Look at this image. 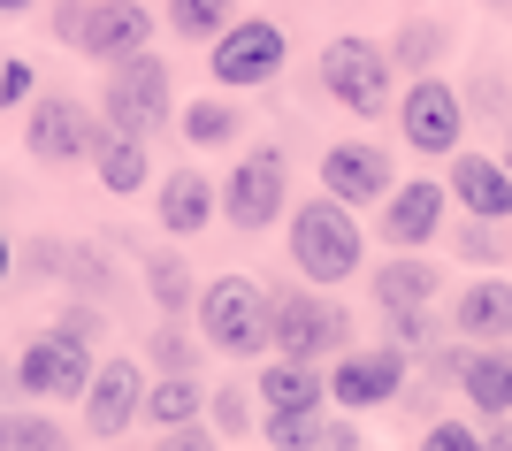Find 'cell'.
Segmentation results:
<instances>
[{"instance_id":"cell-15","label":"cell","mask_w":512,"mask_h":451,"mask_svg":"<svg viewBox=\"0 0 512 451\" xmlns=\"http://www.w3.org/2000/svg\"><path fill=\"white\" fill-rule=\"evenodd\" d=\"M444 199H451V184H428V176L390 184V199H383V237L398 245V253H428V237L444 230Z\"/></svg>"},{"instance_id":"cell-35","label":"cell","mask_w":512,"mask_h":451,"mask_svg":"<svg viewBox=\"0 0 512 451\" xmlns=\"http://www.w3.org/2000/svg\"><path fill=\"white\" fill-rule=\"evenodd\" d=\"M467 115H490V123H512V115H505V85H497L490 69H474V85H467Z\"/></svg>"},{"instance_id":"cell-4","label":"cell","mask_w":512,"mask_h":451,"mask_svg":"<svg viewBox=\"0 0 512 451\" xmlns=\"http://www.w3.org/2000/svg\"><path fill=\"white\" fill-rule=\"evenodd\" d=\"M314 77H321V92H329L337 108H352L360 123L398 108V62H390V46L360 39V31H344V39L321 46V54H314Z\"/></svg>"},{"instance_id":"cell-3","label":"cell","mask_w":512,"mask_h":451,"mask_svg":"<svg viewBox=\"0 0 512 451\" xmlns=\"http://www.w3.org/2000/svg\"><path fill=\"white\" fill-rule=\"evenodd\" d=\"M360 260H367V245H360V215L344 207L337 192H321V199H306L299 215H291V268H299L306 283H352L360 276Z\"/></svg>"},{"instance_id":"cell-5","label":"cell","mask_w":512,"mask_h":451,"mask_svg":"<svg viewBox=\"0 0 512 451\" xmlns=\"http://www.w3.org/2000/svg\"><path fill=\"white\" fill-rule=\"evenodd\" d=\"M176 115V92H169V62L161 54H130V62L107 69V85H100V123L130 130V138H161Z\"/></svg>"},{"instance_id":"cell-21","label":"cell","mask_w":512,"mask_h":451,"mask_svg":"<svg viewBox=\"0 0 512 451\" xmlns=\"http://www.w3.org/2000/svg\"><path fill=\"white\" fill-rule=\"evenodd\" d=\"M260 413H306V406H329V375H321V360H283L260 375Z\"/></svg>"},{"instance_id":"cell-37","label":"cell","mask_w":512,"mask_h":451,"mask_svg":"<svg viewBox=\"0 0 512 451\" xmlns=\"http://www.w3.org/2000/svg\"><path fill=\"white\" fill-rule=\"evenodd\" d=\"M62 276L77 283V291H107V268H100V253H92V245H77V253H69Z\"/></svg>"},{"instance_id":"cell-42","label":"cell","mask_w":512,"mask_h":451,"mask_svg":"<svg viewBox=\"0 0 512 451\" xmlns=\"http://www.w3.org/2000/svg\"><path fill=\"white\" fill-rule=\"evenodd\" d=\"M505 169H512V123H505Z\"/></svg>"},{"instance_id":"cell-38","label":"cell","mask_w":512,"mask_h":451,"mask_svg":"<svg viewBox=\"0 0 512 451\" xmlns=\"http://www.w3.org/2000/svg\"><path fill=\"white\" fill-rule=\"evenodd\" d=\"M421 444H428V451H474L482 436H474L467 421H428V436H421Z\"/></svg>"},{"instance_id":"cell-14","label":"cell","mask_w":512,"mask_h":451,"mask_svg":"<svg viewBox=\"0 0 512 451\" xmlns=\"http://www.w3.org/2000/svg\"><path fill=\"white\" fill-rule=\"evenodd\" d=\"M153 8H138V0H92V23H85V39H77V54H92L100 69L130 62V54H146L153 46Z\"/></svg>"},{"instance_id":"cell-36","label":"cell","mask_w":512,"mask_h":451,"mask_svg":"<svg viewBox=\"0 0 512 451\" xmlns=\"http://www.w3.org/2000/svg\"><path fill=\"white\" fill-rule=\"evenodd\" d=\"M46 23H54V39H62V46H77V39H85V23H92V0H54V16H46Z\"/></svg>"},{"instance_id":"cell-32","label":"cell","mask_w":512,"mask_h":451,"mask_svg":"<svg viewBox=\"0 0 512 451\" xmlns=\"http://www.w3.org/2000/svg\"><path fill=\"white\" fill-rule=\"evenodd\" d=\"M69 268V245H54V237H31V245H16V283H54Z\"/></svg>"},{"instance_id":"cell-13","label":"cell","mask_w":512,"mask_h":451,"mask_svg":"<svg viewBox=\"0 0 512 451\" xmlns=\"http://www.w3.org/2000/svg\"><path fill=\"white\" fill-rule=\"evenodd\" d=\"M398 169H390L383 146H360V138H344V146L321 153V192H337L344 207H383Z\"/></svg>"},{"instance_id":"cell-24","label":"cell","mask_w":512,"mask_h":451,"mask_svg":"<svg viewBox=\"0 0 512 451\" xmlns=\"http://www.w3.org/2000/svg\"><path fill=\"white\" fill-rule=\"evenodd\" d=\"M146 421L161 436L207 421V383H199V375H161V383H146Z\"/></svg>"},{"instance_id":"cell-30","label":"cell","mask_w":512,"mask_h":451,"mask_svg":"<svg viewBox=\"0 0 512 451\" xmlns=\"http://www.w3.org/2000/svg\"><path fill=\"white\" fill-rule=\"evenodd\" d=\"M436 54H444V23H421V16H413L406 31H398V46H390V62H398V69H413V77H421V69L436 62Z\"/></svg>"},{"instance_id":"cell-27","label":"cell","mask_w":512,"mask_h":451,"mask_svg":"<svg viewBox=\"0 0 512 451\" xmlns=\"http://www.w3.org/2000/svg\"><path fill=\"white\" fill-rule=\"evenodd\" d=\"M176 31V39H199V46H214L222 31L237 23V0H169V16H161Z\"/></svg>"},{"instance_id":"cell-8","label":"cell","mask_w":512,"mask_h":451,"mask_svg":"<svg viewBox=\"0 0 512 451\" xmlns=\"http://www.w3.org/2000/svg\"><path fill=\"white\" fill-rule=\"evenodd\" d=\"M283 199H291V161H283L276 146H253L237 153V169L222 176V222L230 230H268V222H283Z\"/></svg>"},{"instance_id":"cell-6","label":"cell","mask_w":512,"mask_h":451,"mask_svg":"<svg viewBox=\"0 0 512 451\" xmlns=\"http://www.w3.org/2000/svg\"><path fill=\"white\" fill-rule=\"evenodd\" d=\"M352 344V314L337 299H321V283H291L276 291V352L283 360H337Z\"/></svg>"},{"instance_id":"cell-40","label":"cell","mask_w":512,"mask_h":451,"mask_svg":"<svg viewBox=\"0 0 512 451\" xmlns=\"http://www.w3.org/2000/svg\"><path fill=\"white\" fill-rule=\"evenodd\" d=\"M0 390H16V360L8 352H0Z\"/></svg>"},{"instance_id":"cell-39","label":"cell","mask_w":512,"mask_h":451,"mask_svg":"<svg viewBox=\"0 0 512 451\" xmlns=\"http://www.w3.org/2000/svg\"><path fill=\"white\" fill-rule=\"evenodd\" d=\"M16 283V245H8V230H0V291Z\"/></svg>"},{"instance_id":"cell-33","label":"cell","mask_w":512,"mask_h":451,"mask_svg":"<svg viewBox=\"0 0 512 451\" xmlns=\"http://www.w3.org/2000/svg\"><path fill=\"white\" fill-rule=\"evenodd\" d=\"M459 260H474V268H482V260H505V245H497V222H490V215H474L467 230H459Z\"/></svg>"},{"instance_id":"cell-20","label":"cell","mask_w":512,"mask_h":451,"mask_svg":"<svg viewBox=\"0 0 512 451\" xmlns=\"http://www.w3.org/2000/svg\"><path fill=\"white\" fill-rule=\"evenodd\" d=\"M451 199L467 215H490V222H512V169L505 153L482 161V153H451Z\"/></svg>"},{"instance_id":"cell-12","label":"cell","mask_w":512,"mask_h":451,"mask_svg":"<svg viewBox=\"0 0 512 451\" xmlns=\"http://www.w3.org/2000/svg\"><path fill=\"white\" fill-rule=\"evenodd\" d=\"M85 436H100V444H115V436L130 429V421H146V367L138 360H100L92 367V383H85Z\"/></svg>"},{"instance_id":"cell-29","label":"cell","mask_w":512,"mask_h":451,"mask_svg":"<svg viewBox=\"0 0 512 451\" xmlns=\"http://www.w3.org/2000/svg\"><path fill=\"white\" fill-rule=\"evenodd\" d=\"M199 352H207V337H184L176 314H161V329H153V367H161V375H199Z\"/></svg>"},{"instance_id":"cell-34","label":"cell","mask_w":512,"mask_h":451,"mask_svg":"<svg viewBox=\"0 0 512 451\" xmlns=\"http://www.w3.org/2000/svg\"><path fill=\"white\" fill-rule=\"evenodd\" d=\"M39 100V69L31 62H0V108H31Z\"/></svg>"},{"instance_id":"cell-31","label":"cell","mask_w":512,"mask_h":451,"mask_svg":"<svg viewBox=\"0 0 512 451\" xmlns=\"http://www.w3.org/2000/svg\"><path fill=\"white\" fill-rule=\"evenodd\" d=\"M253 413H260V398H253V390H214V398H207V421H214V429H222V436H230V444H237V436H245V429H253Z\"/></svg>"},{"instance_id":"cell-23","label":"cell","mask_w":512,"mask_h":451,"mask_svg":"<svg viewBox=\"0 0 512 451\" xmlns=\"http://www.w3.org/2000/svg\"><path fill=\"white\" fill-rule=\"evenodd\" d=\"M436 260H383L375 276H367V291H375V306L383 314H406V306H428L436 299Z\"/></svg>"},{"instance_id":"cell-41","label":"cell","mask_w":512,"mask_h":451,"mask_svg":"<svg viewBox=\"0 0 512 451\" xmlns=\"http://www.w3.org/2000/svg\"><path fill=\"white\" fill-rule=\"evenodd\" d=\"M23 8H31V0H0V16H23Z\"/></svg>"},{"instance_id":"cell-43","label":"cell","mask_w":512,"mask_h":451,"mask_svg":"<svg viewBox=\"0 0 512 451\" xmlns=\"http://www.w3.org/2000/svg\"><path fill=\"white\" fill-rule=\"evenodd\" d=\"M0 199H8V184H0Z\"/></svg>"},{"instance_id":"cell-10","label":"cell","mask_w":512,"mask_h":451,"mask_svg":"<svg viewBox=\"0 0 512 451\" xmlns=\"http://www.w3.org/2000/svg\"><path fill=\"white\" fill-rule=\"evenodd\" d=\"M398 390H406V344H344L329 367V398L344 413L398 406Z\"/></svg>"},{"instance_id":"cell-11","label":"cell","mask_w":512,"mask_h":451,"mask_svg":"<svg viewBox=\"0 0 512 451\" xmlns=\"http://www.w3.org/2000/svg\"><path fill=\"white\" fill-rule=\"evenodd\" d=\"M398 130H406L413 153H459V138H467V92H451L444 77H413L406 92H398Z\"/></svg>"},{"instance_id":"cell-28","label":"cell","mask_w":512,"mask_h":451,"mask_svg":"<svg viewBox=\"0 0 512 451\" xmlns=\"http://www.w3.org/2000/svg\"><path fill=\"white\" fill-rule=\"evenodd\" d=\"M146 291H153V306H161V314H176V322H184V314L199 306L192 268H184L176 253H146Z\"/></svg>"},{"instance_id":"cell-1","label":"cell","mask_w":512,"mask_h":451,"mask_svg":"<svg viewBox=\"0 0 512 451\" xmlns=\"http://www.w3.org/2000/svg\"><path fill=\"white\" fill-rule=\"evenodd\" d=\"M199 337L207 352L222 360H260V352H276V291H260L253 276H214L192 306Z\"/></svg>"},{"instance_id":"cell-44","label":"cell","mask_w":512,"mask_h":451,"mask_svg":"<svg viewBox=\"0 0 512 451\" xmlns=\"http://www.w3.org/2000/svg\"><path fill=\"white\" fill-rule=\"evenodd\" d=\"M505 8H512V0H505Z\"/></svg>"},{"instance_id":"cell-16","label":"cell","mask_w":512,"mask_h":451,"mask_svg":"<svg viewBox=\"0 0 512 451\" xmlns=\"http://www.w3.org/2000/svg\"><path fill=\"white\" fill-rule=\"evenodd\" d=\"M260 429L283 451H344V444H360V413H344L329 398V406H306V413H260Z\"/></svg>"},{"instance_id":"cell-7","label":"cell","mask_w":512,"mask_h":451,"mask_svg":"<svg viewBox=\"0 0 512 451\" xmlns=\"http://www.w3.org/2000/svg\"><path fill=\"white\" fill-rule=\"evenodd\" d=\"M283 62H291V39H283V23H268V16H237L230 31L207 46V77H214L222 92L276 85Z\"/></svg>"},{"instance_id":"cell-2","label":"cell","mask_w":512,"mask_h":451,"mask_svg":"<svg viewBox=\"0 0 512 451\" xmlns=\"http://www.w3.org/2000/svg\"><path fill=\"white\" fill-rule=\"evenodd\" d=\"M92 337H100V329L69 322V314L54 329H39V337L16 352V398H39V406H69V398H85L92 367H100Z\"/></svg>"},{"instance_id":"cell-26","label":"cell","mask_w":512,"mask_h":451,"mask_svg":"<svg viewBox=\"0 0 512 451\" xmlns=\"http://www.w3.org/2000/svg\"><path fill=\"white\" fill-rule=\"evenodd\" d=\"M54 444H62V421H54L39 398L0 406V451H54Z\"/></svg>"},{"instance_id":"cell-9","label":"cell","mask_w":512,"mask_h":451,"mask_svg":"<svg viewBox=\"0 0 512 451\" xmlns=\"http://www.w3.org/2000/svg\"><path fill=\"white\" fill-rule=\"evenodd\" d=\"M92 138H100V123H92V108L69 100V92H39L31 115H23V153H31L39 169H77V161H92Z\"/></svg>"},{"instance_id":"cell-22","label":"cell","mask_w":512,"mask_h":451,"mask_svg":"<svg viewBox=\"0 0 512 451\" xmlns=\"http://www.w3.org/2000/svg\"><path fill=\"white\" fill-rule=\"evenodd\" d=\"M92 176H100L115 199H130V192H146V138H130V130H115V123H100V138H92Z\"/></svg>"},{"instance_id":"cell-18","label":"cell","mask_w":512,"mask_h":451,"mask_svg":"<svg viewBox=\"0 0 512 451\" xmlns=\"http://www.w3.org/2000/svg\"><path fill=\"white\" fill-rule=\"evenodd\" d=\"M153 215H161V230H169V237H199L214 215H222V184H207L199 169H169V176H161Z\"/></svg>"},{"instance_id":"cell-19","label":"cell","mask_w":512,"mask_h":451,"mask_svg":"<svg viewBox=\"0 0 512 451\" xmlns=\"http://www.w3.org/2000/svg\"><path fill=\"white\" fill-rule=\"evenodd\" d=\"M451 329L467 344H512V283L505 276H474L451 306Z\"/></svg>"},{"instance_id":"cell-25","label":"cell","mask_w":512,"mask_h":451,"mask_svg":"<svg viewBox=\"0 0 512 451\" xmlns=\"http://www.w3.org/2000/svg\"><path fill=\"white\" fill-rule=\"evenodd\" d=\"M176 130H184L192 146H237V138H245V108H237L230 92H207L192 108H176Z\"/></svg>"},{"instance_id":"cell-17","label":"cell","mask_w":512,"mask_h":451,"mask_svg":"<svg viewBox=\"0 0 512 451\" xmlns=\"http://www.w3.org/2000/svg\"><path fill=\"white\" fill-rule=\"evenodd\" d=\"M459 398H467L482 421H505L512 413V352L505 344H467V352H459Z\"/></svg>"}]
</instances>
